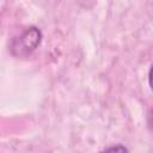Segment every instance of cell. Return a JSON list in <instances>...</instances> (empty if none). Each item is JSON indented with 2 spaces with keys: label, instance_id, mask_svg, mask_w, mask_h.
I'll return each instance as SVG.
<instances>
[{
  "label": "cell",
  "instance_id": "cell-1",
  "mask_svg": "<svg viewBox=\"0 0 153 153\" xmlns=\"http://www.w3.org/2000/svg\"><path fill=\"white\" fill-rule=\"evenodd\" d=\"M41 39L42 32L37 27H27L12 41L11 53L17 57H25L35 51V49L41 43Z\"/></svg>",
  "mask_w": 153,
  "mask_h": 153
}]
</instances>
